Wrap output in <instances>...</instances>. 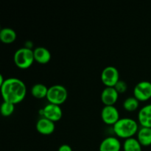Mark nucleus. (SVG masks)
I'll return each instance as SVG.
<instances>
[{"label": "nucleus", "mask_w": 151, "mask_h": 151, "mask_svg": "<svg viewBox=\"0 0 151 151\" xmlns=\"http://www.w3.org/2000/svg\"><path fill=\"white\" fill-rule=\"evenodd\" d=\"M0 87L1 96L4 102L16 105L22 103L26 97V85L24 81L19 78H7Z\"/></svg>", "instance_id": "obj_1"}, {"label": "nucleus", "mask_w": 151, "mask_h": 151, "mask_svg": "<svg viewBox=\"0 0 151 151\" xmlns=\"http://www.w3.org/2000/svg\"><path fill=\"white\" fill-rule=\"evenodd\" d=\"M113 131L118 138L128 139L137 134L139 125L134 119L128 117L120 118L113 126Z\"/></svg>", "instance_id": "obj_2"}, {"label": "nucleus", "mask_w": 151, "mask_h": 151, "mask_svg": "<svg viewBox=\"0 0 151 151\" xmlns=\"http://www.w3.org/2000/svg\"><path fill=\"white\" fill-rule=\"evenodd\" d=\"M15 65L20 69H27L31 67L35 61L33 50L26 47H22L16 50L13 55Z\"/></svg>", "instance_id": "obj_3"}, {"label": "nucleus", "mask_w": 151, "mask_h": 151, "mask_svg": "<svg viewBox=\"0 0 151 151\" xmlns=\"http://www.w3.org/2000/svg\"><path fill=\"white\" fill-rule=\"evenodd\" d=\"M68 98V91L66 87L62 85H53L49 87L47 100L49 103L60 106L66 101Z\"/></svg>", "instance_id": "obj_4"}, {"label": "nucleus", "mask_w": 151, "mask_h": 151, "mask_svg": "<svg viewBox=\"0 0 151 151\" xmlns=\"http://www.w3.org/2000/svg\"><path fill=\"white\" fill-rule=\"evenodd\" d=\"M100 78L106 87H114L119 81V72L114 66H106L102 71Z\"/></svg>", "instance_id": "obj_5"}, {"label": "nucleus", "mask_w": 151, "mask_h": 151, "mask_svg": "<svg viewBox=\"0 0 151 151\" xmlns=\"http://www.w3.org/2000/svg\"><path fill=\"white\" fill-rule=\"evenodd\" d=\"M134 97L139 102H146L151 98V83L141 81L134 88Z\"/></svg>", "instance_id": "obj_6"}, {"label": "nucleus", "mask_w": 151, "mask_h": 151, "mask_svg": "<svg viewBox=\"0 0 151 151\" xmlns=\"http://www.w3.org/2000/svg\"><path fill=\"white\" fill-rule=\"evenodd\" d=\"M40 114L42 117L47 118L52 122H55L60 120L63 116V111L60 106L48 103L40 111Z\"/></svg>", "instance_id": "obj_7"}, {"label": "nucleus", "mask_w": 151, "mask_h": 151, "mask_svg": "<svg viewBox=\"0 0 151 151\" xmlns=\"http://www.w3.org/2000/svg\"><path fill=\"white\" fill-rule=\"evenodd\" d=\"M101 119L106 125L114 126L120 119L119 111L114 106H104L101 111Z\"/></svg>", "instance_id": "obj_8"}, {"label": "nucleus", "mask_w": 151, "mask_h": 151, "mask_svg": "<svg viewBox=\"0 0 151 151\" xmlns=\"http://www.w3.org/2000/svg\"><path fill=\"white\" fill-rule=\"evenodd\" d=\"M100 98L105 106H114L119 98V93L114 87H106L102 91Z\"/></svg>", "instance_id": "obj_9"}, {"label": "nucleus", "mask_w": 151, "mask_h": 151, "mask_svg": "<svg viewBox=\"0 0 151 151\" xmlns=\"http://www.w3.org/2000/svg\"><path fill=\"white\" fill-rule=\"evenodd\" d=\"M37 131L41 135L49 136L53 134L55 130V122L47 118L41 117L38 119L35 125Z\"/></svg>", "instance_id": "obj_10"}, {"label": "nucleus", "mask_w": 151, "mask_h": 151, "mask_svg": "<svg viewBox=\"0 0 151 151\" xmlns=\"http://www.w3.org/2000/svg\"><path fill=\"white\" fill-rule=\"evenodd\" d=\"M122 145L117 137H109L101 142L99 151H120Z\"/></svg>", "instance_id": "obj_11"}, {"label": "nucleus", "mask_w": 151, "mask_h": 151, "mask_svg": "<svg viewBox=\"0 0 151 151\" xmlns=\"http://www.w3.org/2000/svg\"><path fill=\"white\" fill-rule=\"evenodd\" d=\"M34 58L40 64H47L50 61L52 58V55L50 50L44 47H38L33 50Z\"/></svg>", "instance_id": "obj_12"}, {"label": "nucleus", "mask_w": 151, "mask_h": 151, "mask_svg": "<svg viewBox=\"0 0 151 151\" xmlns=\"http://www.w3.org/2000/svg\"><path fill=\"white\" fill-rule=\"evenodd\" d=\"M138 122L142 127L151 128V104L142 108L138 113Z\"/></svg>", "instance_id": "obj_13"}, {"label": "nucleus", "mask_w": 151, "mask_h": 151, "mask_svg": "<svg viewBox=\"0 0 151 151\" xmlns=\"http://www.w3.org/2000/svg\"><path fill=\"white\" fill-rule=\"evenodd\" d=\"M137 139L142 147L151 145V128L141 127L137 133Z\"/></svg>", "instance_id": "obj_14"}, {"label": "nucleus", "mask_w": 151, "mask_h": 151, "mask_svg": "<svg viewBox=\"0 0 151 151\" xmlns=\"http://www.w3.org/2000/svg\"><path fill=\"white\" fill-rule=\"evenodd\" d=\"M17 38L16 31L10 27L2 28L0 31V40L3 44H13Z\"/></svg>", "instance_id": "obj_15"}, {"label": "nucleus", "mask_w": 151, "mask_h": 151, "mask_svg": "<svg viewBox=\"0 0 151 151\" xmlns=\"http://www.w3.org/2000/svg\"><path fill=\"white\" fill-rule=\"evenodd\" d=\"M48 89L44 84L36 83L31 88V94L36 99L47 98Z\"/></svg>", "instance_id": "obj_16"}, {"label": "nucleus", "mask_w": 151, "mask_h": 151, "mask_svg": "<svg viewBox=\"0 0 151 151\" xmlns=\"http://www.w3.org/2000/svg\"><path fill=\"white\" fill-rule=\"evenodd\" d=\"M124 151H142V146L141 145L137 139L132 138L125 139L123 144Z\"/></svg>", "instance_id": "obj_17"}, {"label": "nucleus", "mask_w": 151, "mask_h": 151, "mask_svg": "<svg viewBox=\"0 0 151 151\" xmlns=\"http://www.w3.org/2000/svg\"><path fill=\"white\" fill-rule=\"evenodd\" d=\"M139 106V101L134 97H128L127 99H125L122 104L123 109L128 112H134L137 111L138 109Z\"/></svg>", "instance_id": "obj_18"}, {"label": "nucleus", "mask_w": 151, "mask_h": 151, "mask_svg": "<svg viewBox=\"0 0 151 151\" xmlns=\"http://www.w3.org/2000/svg\"><path fill=\"white\" fill-rule=\"evenodd\" d=\"M15 111V105L8 102H3L1 106V114L4 117L11 116Z\"/></svg>", "instance_id": "obj_19"}, {"label": "nucleus", "mask_w": 151, "mask_h": 151, "mask_svg": "<svg viewBox=\"0 0 151 151\" xmlns=\"http://www.w3.org/2000/svg\"><path fill=\"white\" fill-rule=\"evenodd\" d=\"M114 88L116 90V91L119 93V94H123V93H125V91H127V89H128V85H127L125 81L119 80Z\"/></svg>", "instance_id": "obj_20"}, {"label": "nucleus", "mask_w": 151, "mask_h": 151, "mask_svg": "<svg viewBox=\"0 0 151 151\" xmlns=\"http://www.w3.org/2000/svg\"><path fill=\"white\" fill-rule=\"evenodd\" d=\"M58 151H72V148L71 147V146H69V145H62L59 147L58 150Z\"/></svg>", "instance_id": "obj_21"}, {"label": "nucleus", "mask_w": 151, "mask_h": 151, "mask_svg": "<svg viewBox=\"0 0 151 151\" xmlns=\"http://www.w3.org/2000/svg\"><path fill=\"white\" fill-rule=\"evenodd\" d=\"M6 79H4V77L2 76V75H0V86H1V85H2L3 83H4V81H5Z\"/></svg>", "instance_id": "obj_22"}, {"label": "nucleus", "mask_w": 151, "mask_h": 151, "mask_svg": "<svg viewBox=\"0 0 151 151\" xmlns=\"http://www.w3.org/2000/svg\"><path fill=\"white\" fill-rule=\"evenodd\" d=\"M19 151H23V150H19Z\"/></svg>", "instance_id": "obj_23"}]
</instances>
